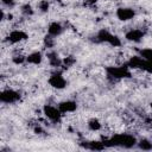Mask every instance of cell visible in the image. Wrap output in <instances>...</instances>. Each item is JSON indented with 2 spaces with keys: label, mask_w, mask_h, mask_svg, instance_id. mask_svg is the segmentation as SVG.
<instances>
[{
  "label": "cell",
  "mask_w": 152,
  "mask_h": 152,
  "mask_svg": "<svg viewBox=\"0 0 152 152\" xmlns=\"http://www.w3.org/2000/svg\"><path fill=\"white\" fill-rule=\"evenodd\" d=\"M137 145L142 151H150V150H152V142L148 139H140Z\"/></svg>",
  "instance_id": "cell-17"
},
{
  "label": "cell",
  "mask_w": 152,
  "mask_h": 152,
  "mask_svg": "<svg viewBox=\"0 0 152 152\" xmlns=\"http://www.w3.org/2000/svg\"><path fill=\"white\" fill-rule=\"evenodd\" d=\"M140 70H142L147 74H152V62H148V61L144 59V63H142V66H141Z\"/></svg>",
  "instance_id": "cell-22"
},
{
  "label": "cell",
  "mask_w": 152,
  "mask_h": 152,
  "mask_svg": "<svg viewBox=\"0 0 152 152\" xmlns=\"http://www.w3.org/2000/svg\"><path fill=\"white\" fill-rule=\"evenodd\" d=\"M49 7H50V4H49L48 0H40V1L38 2V8H39V11L43 12V13L48 12V11H49Z\"/></svg>",
  "instance_id": "cell-21"
},
{
  "label": "cell",
  "mask_w": 152,
  "mask_h": 152,
  "mask_svg": "<svg viewBox=\"0 0 152 152\" xmlns=\"http://www.w3.org/2000/svg\"><path fill=\"white\" fill-rule=\"evenodd\" d=\"M116 18L121 21H128L132 20L135 17V11L131 7H120L116 10Z\"/></svg>",
  "instance_id": "cell-8"
},
{
  "label": "cell",
  "mask_w": 152,
  "mask_h": 152,
  "mask_svg": "<svg viewBox=\"0 0 152 152\" xmlns=\"http://www.w3.org/2000/svg\"><path fill=\"white\" fill-rule=\"evenodd\" d=\"M87 126H88V129L91 131V132H97V131H100V129L102 128L101 121H100L99 119H96V118L89 119L88 122H87Z\"/></svg>",
  "instance_id": "cell-16"
},
{
  "label": "cell",
  "mask_w": 152,
  "mask_h": 152,
  "mask_svg": "<svg viewBox=\"0 0 152 152\" xmlns=\"http://www.w3.org/2000/svg\"><path fill=\"white\" fill-rule=\"evenodd\" d=\"M63 30H64V28H63V26H62L61 23H58V21H52V23H50L49 26H48V34H50V36H52V37H58V36L62 34Z\"/></svg>",
  "instance_id": "cell-11"
},
{
  "label": "cell",
  "mask_w": 152,
  "mask_h": 152,
  "mask_svg": "<svg viewBox=\"0 0 152 152\" xmlns=\"http://www.w3.org/2000/svg\"><path fill=\"white\" fill-rule=\"evenodd\" d=\"M59 108V110L62 112V114H66V113H74L77 109V103L74 100H64L62 102L58 103L57 106Z\"/></svg>",
  "instance_id": "cell-10"
},
{
  "label": "cell",
  "mask_w": 152,
  "mask_h": 152,
  "mask_svg": "<svg viewBox=\"0 0 152 152\" xmlns=\"http://www.w3.org/2000/svg\"><path fill=\"white\" fill-rule=\"evenodd\" d=\"M20 100V94L19 91L12 89V88H6L2 89L0 93V101L2 103H7V104H12L15 103Z\"/></svg>",
  "instance_id": "cell-5"
},
{
  "label": "cell",
  "mask_w": 152,
  "mask_h": 152,
  "mask_svg": "<svg viewBox=\"0 0 152 152\" xmlns=\"http://www.w3.org/2000/svg\"><path fill=\"white\" fill-rule=\"evenodd\" d=\"M106 72L109 77L114 80H121V78H127L131 77V71L128 65H119V66H108L106 68Z\"/></svg>",
  "instance_id": "cell-3"
},
{
  "label": "cell",
  "mask_w": 152,
  "mask_h": 152,
  "mask_svg": "<svg viewBox=\"0 0 152 152\" xmlns=\"http://www.w3.org/2000/svg\"><path fill=\"white\" fill-rule=\"evenodd\" d=\"M106 147H112V146H119V147H125V148H131L134 147L138 144L137 138L133 134L129 133H119L114 134L108 139L103 140Z\"/></svg>",
  "instance_id": "cell-1"
},
{
  "label": "cell",
  "mask_w": 152,
  "mask_h": 152,
  "mask_svg": "<svg viewBox=\"0 0 152 152\" xmlns=\"http://www.w3.org/2000/svg\"><path fill=\"white\" fill-rule=\"evenodd\" d=\"M27 38H28L27 33L24 32L23 30H19V28L12 30V31L7 34V40H8V43H11V44H19V43L26 40Z\"/></svg>",
  "instance_id": "cell-7"
},
{
  "label": "cell",
  "mask_w": 152,
  "mask_h": 152,
  "mask_svg": "<svg viewBox=\"0 0 152 152\" xmlns=\"http://www.w3.org/2000/svg\"><path fill=\"white\" fill-rule=\"evenodd\" d=\"M21 12L24 13V14H26V15H28V14H32V7L28 5V4H26V5H24L23 7H21Z\"/></svg>",
  "instance_id": "cell-24"
},
{
  "label": "cell",
  "mask_w": 152,
  "mask_h": 152,
  "mask_svg": "<svg viewBox=\"0 0 152 152\" xmlns=\"http://www.w3.org/2000/svg\"><path fill=\"white\" fill-rule=\"evenodd\" d=\"M1 4L7 7H13L15 2H14V0H1Z\"/></svg>",
  "instance_id": "cell-25"
},
{
  "label": "cell",
  "mask_w": 152,
  "mask_h": 152,
  "mask_svg": "<svg viewBox=\"0 0 152 152\" xmlns=\"http://www.w3.org/2000/svg\"><path fill=\"white\" fill-rule=\"evenodd\" d=\"M48 59H49V63H50V65L51 66H53V68H59V66H62V58H59V56L55 52V51H51V52H49L48 55Z\"/></svg>",
  "instance_id": "cell-15"
},
{
  "label": "cell",
  "mask_w": 152,
  "mask_h": 152,
  "mask_svg": "<svg viewBox=\"0 0 152 152\" xmlns=\"http://www.w3.org/2000/svg\"><path fill=\"white\" fill-rule=\"evenodd\" d=\"M151 109H152V103H151Z\"/></svg>",
  "instance_id": "cell-26"
},
{
  "label": "cell",
  "mask_w": 152,
  "mask_h": 152,
  "mask_svg": "<svg viewBox=\"0 0 152 152\" xmlns=\"http://www.w3.org/2000/svg\"><path fill=\"white\" fill-rule=\"evenodd\" d=\"M12 62H13L14 64H17V65L23 64V63H26V56H24V55H21V53L14 55V56L12 57Z\"/></svg>",
  "instance_id": "cell-19"
},
{
  "label": "cell",
  "mask_w": 152,
  "mask_h": 152,
  "mask_svg": "<svg viewBox=\"0 0 152 152\" xmlns=\"http://www.w3.org/2000/svg\"><path fill=\"white\" fill-rule=\"evenodd\" d=\"M144 37H145V31L140 28H131L125 33L126 40L132 42V43H139L142 40Z\"/></svg>",
  "instance_id": "cell-9"
},
{
  "label": "cell",
  "mask_w": 152,
  "mask_h": 152,
  "mask_svg": "<svg viewBox=\"0 0 152 152\" xmlns=\"http://www.w3.org/2000/svg\"><path fill=\"white\" fill-rule=\"evenodd\" d=\"M139 56L142 57L145 61L152 62V48H145L139 51Z\"/></svg>",
  "instance_id": "cell-18"
},
{
  "label": "cell",
  "mask_w": 152,
  "mask_h": 152,
  "mask_svg": "<svg viewBox=\"0 0 152 152\" xmlns=\"http://www.w3.org/2000/svg\"><path fill=\"white\" fill-rule=\"evenodd\" d=\"M86 148H88L90 151H102L106 148V145H104L103 140H93V141H88L86 144Z\"/></svg>",
  "instance_id": "cell-14"
},
{
  "label": "cell",
  "mask_w": 152,
  "mask_h": 152,
  "mask_svg": "<svg viewBox=\"0 0 152 152\" xmlns=\"http://www.w3.org/2000/svg\"><path fill=\"white\" fill-rule=\"evenodd\" d=\"M75 62H76V59H75L72 56H68V57L63 58V61H62V66L70 68V66H72V65L75 64Z\"/></svg>",
  "instance_id": "cell-20"
},
{
  "label": "cell",
  "mask_w": 152,
  "mask_h": 152,
  "mask_svg": "<svg viewBox=\"0 0 152 152\" xmlns=\"http://www.w3.org/2000/svg\"><path fill=\"white\" fill-rule=\"evenodd\" d=\"M43 114L44 116L50 120L51 122H59L62 119V112L58 107H55L52 104H44L43 106Z\"/></svg>",
  "instance_id": "cell-4"
},
{
  "label": "cell",
  "mask_w": 152,
  "mask_h": 152,
  "mask_svg": "<svg viewBox=\"0 0 152 152\" xmlns=\"http://www.w3.org/2000/svg\"><path fill=\"white\" fill-rule=\"evenodd\" d=\"M48 83H49L52 88H55V89H57V90L64 89V88L66 87V80L64 78V76H63L61 72H53V74L49 77Z\"/></svg>",
  "instance_id": "cell-6"
},
{
  "label": "cell",
  "mask_w": 152,
  "mask_h": 152,
  "mask_svg": "<svg viewBox=\"0 0 152 152\" xmlns=\"http://www.w3.org/2000/svg\"><path fill=\"white\" fill-rule=\"evenodd\" d=\"M96 42H99V43H107V44H109L113 48H118V46L121 45L120 38L118 36L110 33L106 28H102V30H100L97 32V34H96Z\"/></svg>",
  "instance_id": "cell-2"
},
{
  "label": "cell",
  "mask_w": 152,
  "mask_h": 152,
  "mask_svg": "<svg viewBox=\"0 0 152 152\" xmlns=\"http://www.w3.org/2000/svg\"><path fill=\"white\" fill-rule=\"evenodd\" d=\"M43 62V53L40 51H33L26 56V63L32 65H39Z\"/></svg>",
  "instance_id": "cell-12"
},
{
  "label": "cell",
  "mask_w": 152,
  "mask_h": 152,
  "mask_svg": "<svg viewBox=\"0 0 152 152\" xmlns=\"http://www.w3.org/2000/svg\"><path fill=\"white\" fill-rule=\"evenodd\" d=\"M142 63H144V58L142 57H140L139 55H137V56H132L128 61H127V65H128V68L129 69H141V66H142Z\"/></svg>",
  "instance_id": "cell-13"
},
{
  "label": "cell",
  "mask_w": 152,
  "mask_h": 152,
  "mask_svg": "<svg viewBox=\"0 0 152 152\" xmlns=\"http://www.w3.org/2000/svg\"><path fill=\"white\" fill-rule=\"evenodd\" d=\"M53 38H55V37H52V36H50V34H48V36L44 38V44H45L46 48L51 49V48L53 46Z\"/></svg>",
  "instance_id": "cell-23"
}]
</instances>
